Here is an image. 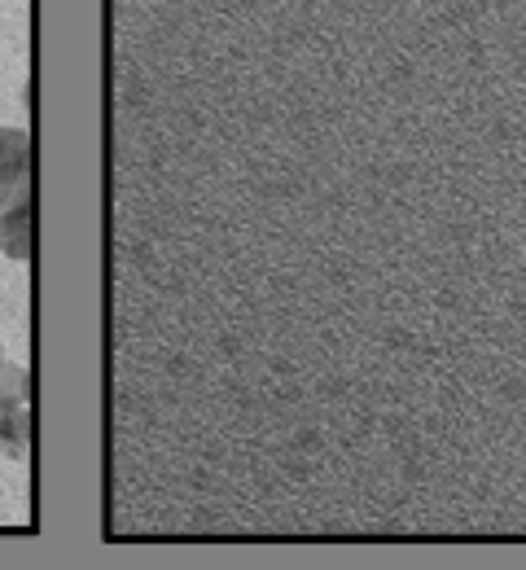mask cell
Here are the masks:
<instances>
[{
  "label": "cell",
  "instance_id": "cell-2",
  "mask_svg": "<svg viewBox=\"0 0 526 570\" xmlns=\"http://www.w3.org/2000/svg\"><path fill=\"white\" fill-rule=\"evenodd\" d=\"M0 250H5L10 259L32 254V202H27V193L0 211Z\"/></svg>",
  "mask_w": 526,
  "mask_h": 570
},
{
  "label": "cell",
  "instance_id": "cell-3",
  "mask_svg": "<svg viewBox=\"0 0 526 570\" xmlns=\"http://www.w3.org/2000/svg\"><path fill=\"white\" fill-rule=\"evenodd\" d=\"M0 373H5V360H0ZM0 391H5V387H0Z\"/></svg>",
  "mask_w": 526,
  "mask_h": 570
},
{
  "label": "cell",
  "instance_id": "cell-1",
  "mask_svg": "<svg viewBox=\"0 0 526 570\" xmlns=\"http://www.w3.org/2000/svg\"><path fill=\"white\" fill-rule=\"evenodd\" d=\"M27 171H32V141L19 128H0V211L14 198L27 193Z\"/></svg>",
  "mask_w": 526,
  "mask_h": 570
}]
</instances>
